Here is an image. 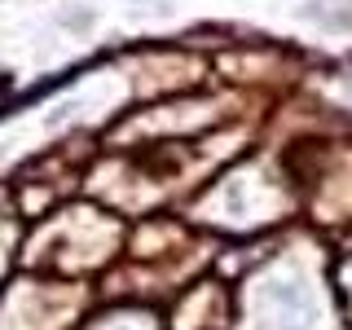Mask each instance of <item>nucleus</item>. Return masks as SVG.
Listing matches in <instances>:
<instances>
[]
</instances>
